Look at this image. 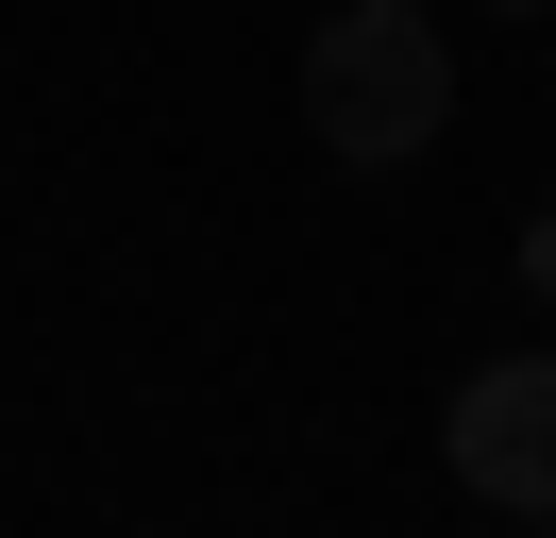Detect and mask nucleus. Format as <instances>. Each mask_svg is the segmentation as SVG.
Here are the masks:
<instances>
[{"instance_id":"3","label":"nucleus","mask_w":556,"mask_h":538,"mask_svg":"<svg viewBox=\"0 0 556 538\" xmlns=\"http://www.w3.org/2000/svg\"><path fill=\"white\" fill-rule=\"evenodd\" d=\"M522 303H556V219H522Z\"/></svg>"},{"instance_id":"4","label":"nucleus","mask_w":556,"mask_h":538,"mask_svg":"<svg viewBox=\"0 0 556 538\" xmlns=\"http://www.w3.org/2000/svg\"><path fill=\"white\" fill-rule=\"evenodd\" d=\"M489 17H540V0H489Z\"/></svg>"},{"instance_id":"1","label":"nucleus","mask_w":556,"mask_h":538,"mask_svg":"<svg viewBox=\"0 0 556 538\" xmlns=\"http://www.w3.org/2000/svg\"><path fill=\"white\" fill-rule=\"evenodd\" d=\"M304 134L338 168H421L455 134V51L421 0H338V17L304 34Z\"/></svg>"},{"instance_id":"2","label":"nucleus","mask_w":556,"mask_h":538,"mask_svg":"<svg viewBox=\"0 0 556 538\" xmlns=\"http://www.w3.org/2000/svg\"><path fill=\"white\" fill-rule=\"evenodd\" d=\"M439 454L472 504H522V522H556V354H489L472 387L439 404Z\"/></svg>"}]
</instances>
